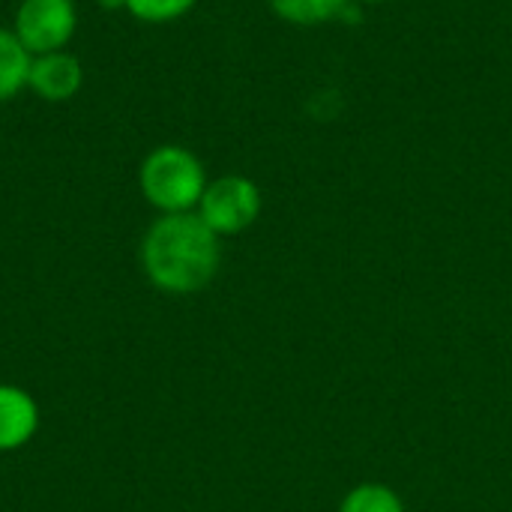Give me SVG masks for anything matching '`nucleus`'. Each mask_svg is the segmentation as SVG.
I'll use <instances>...</instances> for the list:
<instances>
[{
	"label": "nucleus",
	"mask_w": 512,
	"mask_h": 512,
	"mask_svg": "<svg viewBox=\"0 0 512 512\" xmlns=\"http://www.w3.org/2000/svg\"><path fill=\"white\" fill-rule=\"evenodd\" d=\"M267 3L282 21L297 24V27L327 24L336 15H342L348 6V0H267Z\"/></svg>",
	"instance_id": "nucleus-8"
},
{
	"label": "nucleus",
	"mask_w": 512,
	"mask_h": 512,
	"mask_svg": "<svg viewBox=\"0 0 512 512\" xmlns=\"http://www.w3.org/2000/svg\"><path fill=\"white\" fill-rule=\"evenodd\" d=\"M84 81V69L81 60L75 54L63 51H51V54H36L30 63V75H27V87L45 99V102H66L81 90Z\"/></svg>",
	"instance_id": "nucleus-5"
},
{
	"label": "nucleus",
	"mask_w": 512,
	"mask_h": 512,
	"mask_svg": "<svg viewBox=\"0 0 512 512\" xmlns=\"http://www.w3.org/2000/svg\"><path fill=\"white\" fill-rule=\"evenodd\" d=\"M138 183L147 204L159 213H192L198 210V201L210 180L192 150L180 144H162L150 150L141 162Z\"/></svg>",
	"instance_id": "nucleus-2"
},
{
	"label": "nucleus",
	"mask_w": 512,
	"mask_h": 512,
	"mask_svg": "<svg viewBox=\"0 0 512 512\" xmlns=\"http://www.w3.org/2000/svg\"><path fill=\"white\" fill-rule=\"evenodd\" d=\"M195 3L198 0H126V9L144 24H168L183 18Z\"/></svg>",
	"instance_id": "nucleus-10"
},
{
	"label": "nucleus",
	"mask_w": 512,
	"mask_h": 512,
	"mask_svg": "<svg viewBox=\"0 0 512 512\" xmlns=\"http://www.w3.org/2000/svg\"><path fill=\"white\" fill-rule=\"evenodd\" d=\"M357 3H387V0H357Z\"/></svg>",
	"instance_id": "nucleus-12"
},
{
	"label": "nucleus",
	"mask_w": 512,
	"mask_h": 512,
	"mask_svg": "<svg viewBox=\"0 0 512 512\" xmlns=\"http://www.w3.org/2000/svg\"><path fill=\"white\" fill-rule=\"evenodd\" d=\"M75 24L78 15L72 0H21L12 33L36 57L63 51L75 33Z\"/></svg>",
	"instance_id": "nucleus-4"
},
{
	"label": "nucleus",
	"mask_w": 512,
	"mask_h": 512,
	"mask_svg": "<svg viewBox=\"0 0 512 512\" xmlns=\"http://www.w3.org/2000/svg\"><path fill=\"white\" fill-rule=\"evenodd\" d=\"M204 225L216 237H234L255 225L261 216V189L243 174H225L207 183L198 210Z\"/></svg>",
	"instance_id": "nucleus-3"
},
{
	"label": "nucleus",
	"mask_w": 512,
	"mask_h": 512,
	"mask_svg": "<svg viewBox=\"0 0 512 512\" xmlns=\"http://www.w3.org/2000/svg\"><path fill=\"white\" fill-rule=\"evenodd\" d=\"M33 54L21 45V39L0 27V102L15 99L27 87Z\"/></svg>",
	"instance_id": "nucleus-7"
},
{
	"label": "nucleus",
	"mask_w": 512,
	"mask_h": 512,
	"mask_svg": "<svg viewBox=\"0 0 512 512\" xmlns=\"http://www.w3.org/2000/svg\"><path fill=\"white\" fill-rule=\"evenodd\" d=\"M219 240L195 210L162 213L141 240V267L159 291L195 294L219 273Z\"/></svg>",
	"instance_id": "nucleus-1"
},
{
	"label": "nucleus",
	"mask_w": 512,
	"mask_h": 512,
	"mask_svg": "<svg viewBox=\"0 0 512 512\" xmlns=\"http://www.w3.org/2000/svg\"><path fill=\"white\" fill-rule=\"evenodd\" d=\"M99 6H105V9H126V0H99Z\"/></svg>",
	"instance_id": "nucleus-11"
},
{
	"label": "nucleus",
	"mask_w": 512,
	"mask_h": 512,
	"mask_svg": "<svg viewBox=\"0 0 512 512\" xmlns=\"http://www.w3.org/2000/svg\"><path fill=\"white\" fill-rule=\"evenodd\" d=\"M39 432L36 399L15 384H0V453H15Z\"/></svg>",
	"instance_id": "nucleus-6"
},
{
	"label": "nucleus",
	"mask_w": 512,
	"mask_h": 512,
	"mask_svg": "<svg viewBox=\"0 0 512 512\" xmlns=\"http://www.w3.org/2000/svg\"><path fill=\"white\" fill-rule=\"evenodd\" d=\"M339 512H408L402 498L387 486V483H360L354 486L342 504Z\"/></svg>",
	"instance_id": "nucleus-9"
}]
</instances>
